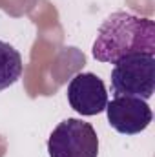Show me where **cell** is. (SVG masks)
Listing matches in <instances>:
<instances>
[{
    "label": "cell",
    "instance_id": "6da1fadb",
    "mask_svg": "<svg viewBox=\"0 0 155 157\" xmlns=\"http://www.w3.org/2000/svg\"><path fill=\"white\" fill-rule=\"evenodd\" d=\"M91 53L99 62L108 64L133 53L155 55V22L128 11H115L100 24Z\"/></svg>",
    "mask_w": 155,
    "mask_h": 157
},
{
    "label": "cell",
    "instance_id": "7a4b0ae2",
    "mask_svg": "<svg viewBox=\"0 0 155 157\" xmlns=\"http://www.w3.org/2000/svg\"><path fill=\"white\" fill-rule=\"evenodd\" d=\"M112 90L117 95L148 101L155 91V55L133 53L115 62Z\"/></svg>",
    "mask_w": 155,
    "mask_h": 157
},
{
    "label": "cell",
    "instance_id": "3957f363",
    "mask_svg": "<svg viewBox=\"0 0 155 157\" xmlns=\"http://www.w3.org/2000/svg\"><path fill=\"white\" fill-rule=\"evenodd\" d=\"M49 157H97L99 137L89 122L80 119H64L47 139Z\"/></svg>",
    "mask_w": 155,
    "mask_h": 157
},
{
    "label": "cell",
    "instance_id": "277c9868",
    "mask_svg": "<svg viewBox=\"0 0 155 157\" xmlns=\"http://www.w3.org/2000/svg\"><path fill=\"white\" fill-rule=\"evenodd\" d=\"M106 115L110 126L122 135H137L144 132L153 119L152 108L146 101L126 95H117L106 104Z\"/></svg>",
    "mask_w": 155,
    "mask_h": 157
},
{
    "label": "cell",
    "instance_id": "5b68a950",
    "mask_svg": "<svg viewBox=\"0 0 155 157\" xmlns=\"http://www.w3.org/2000/svg\"><path fill=\"white\" fill-rule=\"evenodd\" d=\"M68 102L84 117L99 115L106 110L108 91L95 73H77L68 84Z\"/></svg>",
    "mask_w": 155,
    "mask_h": 157
},
{
    "label": "cell",
    "instance_id": "8992f818",
    "mask_svg": "<svg viewBox=\"0 0 155 157\" xmlns=\"http://www.w3.org/2000/svg\"><path fill=\"white\" fill-rule=\"evenodd\" d=\"M24 64L20 53L7 42L0 40V91L13 86L22 77Z\"/></svg>",
    "mask_w": 155,
    "mask_h": 157
}]
</instances>
